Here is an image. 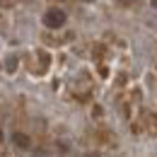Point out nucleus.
<instances>
[{"label":"nucleus","mask_w":157,"mask_h":157,"mask_svg":"<svg viewBox=\"0 0 157 157\" xmlns=\"http://www.w3.org/2000/svg\"><path fill=\"white\" fill-rule=\"evenodd\" d=\"M12 140H15V143H17L20 147H29V138H27V136H22V133H15V136H12Z\"/></svg>","instance_id":"3"},{"label":"nucleus","mask_w":157,"mask_h":157,"mask_svg":"<svg viewBox=\"0 0 157 157\" xmlns=\"http://www.w3.org/2000/svg\"><path fill=\"white\" fill-rule=\"evenodd\" d=\"M5 70L7 73H15L17 70V56H7L5 58Z\"/></svg>","instance_id":"2"},{"label":"nucleus","mask_w":157,"mask_h":157,"mask_svg":"<svg viewBox=\"0 0 157 157\" xmlns=\"http://www.w3.org/2000/svg\"><path fill=\"white\" fill-rule=\"evenodd\" d=\"M44 24H46L48 29H58V27H63V24H65V12L58 10V7H51V10L44 15Z\"/></svg>","instance_id":"1"},{"label":"nucleus","mask_w":157,"mask_h":157,"mask_svg":"<svg viewBox=\"0 0 157 157\" xmlns=\"http://www.w3.org/2000/svg\"><path fill=\"white\" fill-rule=\"evenodd\" d=\"M85 2H90V0H85Z\"/></svg>","instance_id":"5"},{"label":"nucleus","mask_w":157,"mask_h":157,"mask_svg":"<svg viewBox=\"0 0 157 157\" xmlns=\"http://www.w3.org/2000/svg\"><path fill=\"white\" fill-rule=\"evenodd\" d=\"M150 2H152V7H155V10H157V0H150Z\"/></svg>","instance_id":"4"}]
</instances>
